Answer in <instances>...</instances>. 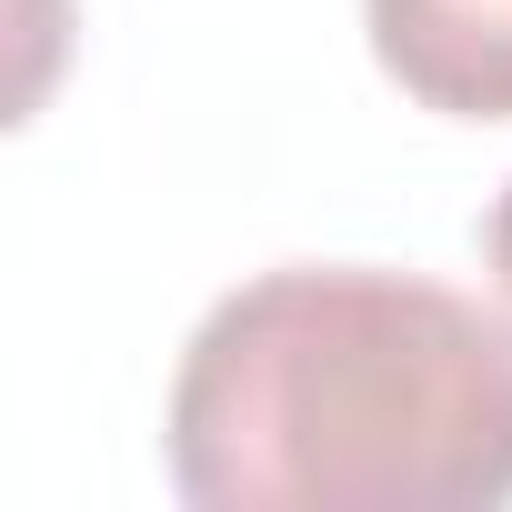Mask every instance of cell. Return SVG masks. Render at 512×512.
<instances>
[{"instance_id":"1","label":"cell","mask_w":512,"mask_h":512,"mask_svg":"<svg viewBox=\"0 0 512 512\" xmlns=\"http://www.w3.org/2000/svg\"><path fill=\"white\" fill-rule=\"evenodd\" d=\"M161 462L191 512H502L512 312L382 262H292L201 312Z\"/></svg>"},{"instance_id":"2","label":"cell","mask_w":512,"mask_h":512,"mask_svg":"<svg viewBox=\"0 0 512 512\" xmlns=\"http://www.w3.org/2000/svg\"><path fill=\"white\" fill-rule=\"evenodd\" d=\"M372 61L442 121H512V0H362Z\"/></svg>"},{"instance_id":"3","label":"cell","mask_w":512,"mask_h":512,"mask_svg":"<svg viewBox=\"0 0 512 512\" xmlns=\"http://www.w3.org/2000/svg\"><path fill=\"white\" fill-rule=\"evenodd\" d=\"M482 272H492V292H502V312H512V181H502V201H492V221H482Z\"/></svg>"}]
</instances>
